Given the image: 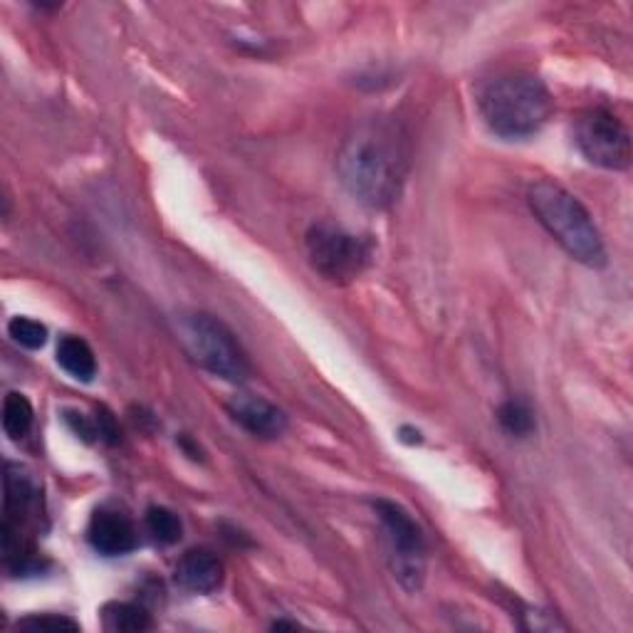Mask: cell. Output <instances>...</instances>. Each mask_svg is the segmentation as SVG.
Listing matches in <instances>:
<instances>
[{"mask_svg": "<svg viewBox=\"0 0 633 633\" xmlns=\"http://www.w3.org/2000/svg\"><path fill=\"white\" fill-rule=\"evenodd\" d=\"M337 174L361 206L389 208L401 196L409 174V144L401 126L384 116L359 122L341 142Z\"/></svg>", "mask_w": 633, "mask_h": 633, "instance_id": "1", "label": "cell"}, {"mask_svg": "<svg viewBox=\"0 0 633 633\" xmlns=\"http://www.w3.org/2000/svg\"><path fill=\"white\" fill-rule=\"evenodd\" d=\"M480 114L492 132L520 139L540 132L552 116L554 100L534 74L514 72L488 82L480 92Z\"/></svg>", "mask_w": 633, "mask_h": 633, "instance_id": "2", "label": "cell"}, {"mask_svg": "<svg viewBox=\"0 0 633 633\" xmlns=\"http://www.w3.org/2000/svg\"><path fill=\"white\" fill-rule=\"evenodd\" d=\"M528 203L542 228L586 267H604L606 248L589 211L570 191L554 181H538L528 193Z\"/></svg>", "mask_w": 633, "mask_h": 633, "instance_id": "3", "label": "cell"}, {"mask_svg": "<svg viewBox=\"0 0 633 633\" xmlns=\"http://www.w3.org/2000/svg\"><path fill=\"white\" fill-rule=\"evenodd\" d=\"M181 341L188 357L213 377L241 384L251 377V364L241 341L213 315L198 313L181 321Z\"/></svg>", "mask_w": 633, "mask_h": 633, "instance_id": "4", "label": "cell"}, {"mask_svg": "<svg viewBox=\"0 0 633 633\" xmlns=\"http://www.w3.org/2000/svg\"><path fill=\"white\" fill-rule=\"evenodd\" d=\"M309 265L329 283H351L367 270L371 245L335 223H315L307 231Z\"/></svg>", "mask_w": 633, "mask_h": 633, "instance_id": "5", "label": "cell"}, {"mask_svg": "<svg viewBox=\"0 0 633 633\" xmlns=\"http://www.w3.org/2000/svg\"><path fill=\"white\" fill-rule=\"evenodd\" d=\"M371 508L379 514L386 538H389L391 566L396 579H399L409 592H418L423 584L426 572V540L421 528L414 522L409 512L391 500H374Z\"/></svg>", "mask_w": 633, "mask_h": 633, "instance_id": "6", "label": "cell"}, {"mask_svg": "<svg viewBox=\"0 0 633 633\" xmlns=\"http://www.w3.org/2000/svg\"><path fill=\"white\" fill-rule=\"evenodd\" d=\"M574 142L579 152L594 166L621 171L631 164L629 129L606 110H589L579 114L574 124Z\"/></svg>", "mask_w": 633, "mask_h": 633, "instance_id": "7", "label": "cell"}, {"mask_svg": "<svg viewBox=\"0 0 633 633\" xmlns=\"http://www.w3.org/2000/svg\"><path fill=\"white\" fill-rule=\"evenodd\" d=\"M228 414L243 431H248L263 441H273L287 431V416L275 404L265 401L263 396L241 394L233 396L228 404Z\"/></svg>", "mask_w": 633, "mask_h": 633, "instance_id": "8", "label": "cell"}, {"mask_svg": "<svg viewBox=\"0 0 633 633\" xmlns=\"http://www.w3.org/2000/svg\"><path fill=\"white\" fill-rule=\"evenodd\" d=\"M88 540L92 544L94 552H100L104 557H122L136 550L139 538L134 522L129 520V514L122 510H110L102 508L92 514L90 528H88Z\"/></svg>", "mask_w": 633, "mask_h": 633, "instance_id": "9", "label": "cell"}, {"mask_svg": "<svg viewBox=\"0 0 633 633\" xmlns=\"http://www.w3.org/2000/svg\"><path fill=\"white\" fill-rule=\"evenodd\" d=\"M176 582L193 594H211L223 584V562L211 550H191L176 564Z\"/></svg>", "mask_w": 633, "mask_h": 633, "instance_id": "10", "label": "cell"}, {"mask_svg": "<svg viewBox=\"0 0 633 633\" xmlns=\"http://www.w3.org/2000/svg\"><path fill=\"white\" fill-rule=\"evenodd\" d=\"M58 364L78 381H92L96 374V359L90 345L80 337H62L58 345Z\"/></svg>", "mask_w": 633, "mask_h": 633, "instance_id": "11", "label": "cell"}, {"mask_svg": "<svg viewBox=\"0 0 633 633\" xmlns=\"http://www.w3.org/2000/svg\"><path fill=\"white\" fill-rule=\"evenodd\" d=\"M102 621H104V629L112 633H142L154 626L152 614H149L144 606L126 604V602L106 604L102 609Z\"/></svg>", "mask_w": 633, "mask_h": 633, "instance_id": "12", "label": "cell"}, {"mask_svg": "<svg viewBox=\"0 0 633 633\" xmlns=\"http://www.w3.org/2000/svg\"><path fill=\"white\" fill-rule=\"evenodd\" d=\"M32 426V406L23 394H8L3 401V428L6 433L18 441V438L28 436Z\"/></svg>", "mask_w": 633, "mask_h": 633, "instance_id": "13", "label": "cell"}, {"mask_svg": "<svg viewBox=\"0 0 633 633\" xmlns=\"http://www.w3.org/2000/svg\"><path fill=\"white\" fill-rule=\"evenodd\" d=\"M146 528L159 544H176L181 534H184L178 514L171 512L169 508H149Z\"/></svg>", "mask_w": 633, "mask_h": 633, "instance_id": "14", "label": "cell"}, {"mask_svg": "<svg viewBox=\"0 0 633 633\" xmlns=\"http://www.w3.org/2000/svg\"><path fill=\"white\" fill-rule=\"evenodd\" d=\"M498 421L514 438H528L534 431V416L522 401H508L500 406Z\"/></svg>", "mask_w": 633, "mask_h": 633, "instance_id": "15", "label": "cell"}, {"mask_svg": "<svg viewBox=\"0 0 633 633\" xmlns=\"http://www.w3.org/2000/svg\"><path fill=\"white\" fill-rule=\"evenodd\" d=\"M8 335L13 337L16 345L25 349H40L48 341V327L40 325L38 319L30 317H13L8 321Z\"/></svg>", "mask_w": 633, "mask_h": 633, "instance_id": "16", "label": "cell"}, {"mask_svg": "<svg viewBox=\"0 0 633 633\" xmlns=\"http://www.w3.org/2000/svg\"><path fill=\"white\" fill-rule=\"evenodd\" d=\"M18 629L23 631H32V633H42V631H50V633H60V631H80L78 621H72L68 616H60V614H32L23 621H18Z\"/></svg>", "mask_w": 633, "mask_h": 633, "instance_id": "17", "label": "cell"}, {"mask_svg": "<svg viewBox=\"0 0 633 633\" xmlns=\"http://www.w3.org/2000/svg\"><path fill=\"white\" fill-rule=\"evenodd\" d=\"M94 423H96V433H100L106 443L120 441V428H116V421H114V416L110 411H106V409L96 411Z\"/></svg>", "mask_w": 633, "mask_h": 633, "instance_id": "18", "label": "cell"}, {"mask_svg": "<svg viewBox=\"0 0 633 633\" xmlns=\"http://www.w3.org/2000/svg\"><path fill=\"white\" fill-rule=\"evenodd\" d=\"M64 421H68L72 426V431L78 433V436H82L84 441H92V436H100V433H96V423L88 421V418H84L82 414L68 411V414H64Z\"/></svg>", "mask_w": 633, "mask_h": 633, "instance_id": "19", "label": "cell"}, {"mask_svg": "<svg viewBox=\"0 0 633 633\" xmlns=\"http://www.w3.org/2000/svg\"><path fill=\"white\" fill-rule=\"evenodd\" d=\"M401 433H404L406 443H421V433L418 431H411V428H401Z\"/></svg>", "mask_w": 633, "mask_h": 633, "instance_id": "20", "label": "cell"}]
</instances>
